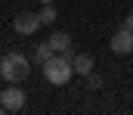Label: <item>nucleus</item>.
<instances>
[{
    "instance_id": "nucleus-8",
    "label": "nucleus",
    "mask_w": 133,
    "mask_h": 115,
    "mask_svg": "<svg viewBox=\"0 0 133 115\" xmlns=\"http://www.w3.org/2000/svg\"><path fill=\"white\" fill-rule=\"evenodd\" d=\"M50 56H53V47H50V40H43V44H37V47H34V62H37V65H43Z\"/></svg>"
},
{
    "instance_id": "nucleus-5",
    "label": "nucleus",
    "mask_w": 133,
    "mask_h": 115,
    "mask_svg": "<svg viewBox=\"0 0 133 115\" xmlns=\"http://www.w3.org/2000/svg\"><path fill=\"white\" fill-rule=\"evenodd\" d=\"M108 47H111V53H115V56H127V53H133V31H127V28L121 25V28L111 34Z\"/></svg>"
},
{
    "instance_id": "nucleus-6",
    "label": "nucleus",
    "mask_w": 133,
    "mask_h": 115,
    "mask_svg": "<svg viewBox=\"0 0 133 115\" xmlns=\"http://www.w3.org/2000/svg\"><path fill=\"white\" fill-rule=\"evenodd\" d=\"M93 69H96V62H93L90 53H74V75H84V78H87Z\"/></svg>"
},
{
    "instance_id": "nucleus-13",
    "label": "nucleus",
    "mask_w": 133,
    "mask_h": 115,
    "mask_svg": "<svg viewBox=\"0 0 133 115\" xmlns=\"http://www.w3.org/2000/svg\"><path fill=\"white\" fill-rule=\"evenodd\" d=\"M0 112H6V109H3V103H0Z\"/></svg>"
},
{
    "instance_id": "nucleus-1",
    "label": "nucleus",
    "mask_w": 133,
    "mask_h": 115,
    "mask_svg": "<svg viewBox=\"0 0 133 115\" xmlns=\"http://www.w3.org/2000/svg\"><path fill=\"white\" fill-rule=\"evenodd\" d=\"M40 69H43V78H46L50 84L62 87V84H68L71 75H74V59H68L65 53H53Z\"/></svg>"
},
{
    "instance_id": "nucleus-9",
    "label": "nucleus",
    "mask_w": 133,
    "mask_h": 115,
    "mask_svg": "<svg viewBox=\"0 0 133 115\" xmlns=\"http://www.w3.org/2000/svg\"><path fill=\"white\" fill-rule=\"evenodd\" d=\"M37 16H40L43 25H53V22H56V6H53V3H43V9H40Z\"/></svg>"
},
{
    "instance_id": "nucleus-4",
    "label": "nucleus",
    "mask_w": 133,
    "mask_h": 115,
    "mask_svg": "<svg viewBox=\"0 0 133 115\" xmlns=\"http://www.w3.org/2000/svg\"><path fill=\"white\" fill-rule=\"evenodd\" d=\"M40 25H43V22H40V16H37V13H28V9H25V13H19V16H16V22H12L16 34H22V38H31Z\"/></svg>"
},
{
    "instance_id": "nucleus-11",
    "label": "nucleus",
    "mask_w": 133,
    "mask_h": 115,
    "mask_svg": "<svg viewBox=\"0 0 133 115\" xmlns=\"http://www.w3.org/2000/svg\"><path fill=\"white\" fill-rule=\"evenodd\" d=\"M124 28H127V31H133V13H127V16H124Z\"/></svg>"
},
{
    "instance_id": "nucleus-10",
    "label": "nucleus",
    "mask_w": 133,
    "mask_h": 115,
    "mask_svg": "<svg viewBox=\"0 0 133 115\" xmlns=\"http://www.w3.org/2000/svg\"><path fill=\"white\" fill-rule=\"evenodd\" d=\"M87 84H90L93 90H99L102 84H105V78H102V75H96V72H90V75H87Z\"/></svg>"
},
{
    "instance_id": "nucleus-7",
    "label": "nucleus",
    "mask_w": 133,
    "mask_h": 115,
    "mask_svg": "<svg viewBox=\"0 0 133 115\" xmlns=\"http://www.w3.org/2000/svg\"><path fill=\"white\" fill-rule=\"evenodd\" d=\"M50 47H53V53H65V50H71V38L65 31H53L50 34Z\"/></svg>"
},
{
    "instance_id": "nucleus-12",
    "label": "nucleus",
    "mask_w": 133,
    "mask_h": 115,
    "mask_svg": "<svg viewBox=\"0 0 133 115\" xmlns=\"http://www.w3.org/2000/svg\"><path fill=\"white\" fill-rule=\"evenodd\" d=\"M40 3H56V0H40Z\"/></svg>"
},
{
    "instance_id": "nucleus-2",
    "label": "nucleus",
    "mask_w": 133,
    "mask_h": 115,
    "mask_svg": "<svg viewBox=\"0 0 133 115\" xmlns=\"http://www.w3.org/2000/svg\"><path fill=\"white\" fill-rule=\"evenodd\" d=\"M31 75V62L22 56V53H6V56H0V78L3 81H9V84H22L25 78Z\"/></svg>"
},
{
    "instance_id": "nucleus-3",
    "label": "nucleus",
    "mask_w": 133,
    "mask_h": 115,
    "mask_svg": "<svg viewBox=\"0 0 133 115\" xmlns=\"http://www.w3.org/2000/svg\"><path fill=\"white\" fill-rule=\"evenodd\" d=\"M0 103L6 112H19V109H25V90L19 84H9L6 90H0Z\"/></svg>"
}]
</instances>
